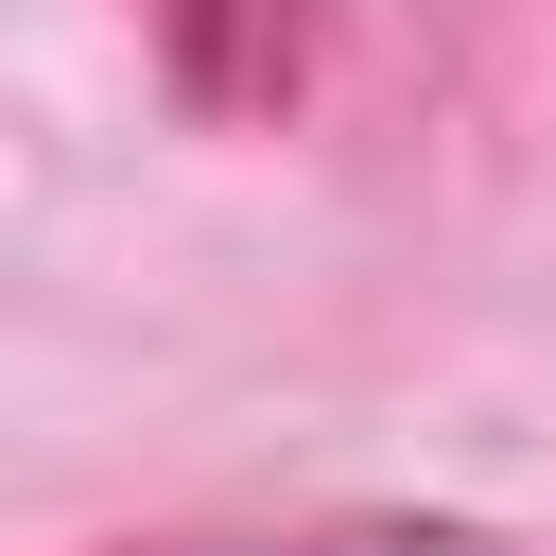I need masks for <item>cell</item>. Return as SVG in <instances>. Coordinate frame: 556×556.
<instances>
[{"instance_id": "6da1fadb", "label": "cell", "mask_w": 556, "mask_h": 556, "mask_svg": "<svg viewBox=\"0 0 556 556\" xmlns=\"http://www.w3.org/2000/svg\"><path fill=\"white\" fill-rule=\"evenodd\" d=\"M139 35H156V87L191 122H278L330 52V0H139Z\"/></svg>"}, {"instance_id": "7a4b0ae2", "label": "cell", "mask_w": 556, "mask_h": 556, "mask_svg": "<svg viewBox=\"0 0 556 556\" xmlns=\"http://www.w3.org/2000/svg\"><path fill=\"white\" fill-rule=\"evenodd\" d=\"M122 556H521L486 521H434V504H348V521H243V539H122Z\"/></svg>"}]
</instances>
